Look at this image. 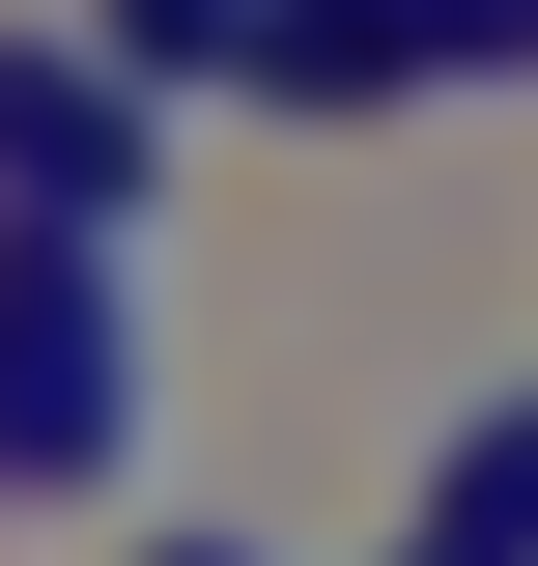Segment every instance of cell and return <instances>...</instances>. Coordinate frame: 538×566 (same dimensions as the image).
<instances>
[{
	"instance_id": "cell-1",
	"label": "cell",
	"mask_w": 538,
	"mask_h": 566,
	"mask_svg": "<svg viewBox=\"0 0 538 566\" xmlns=\"http://www.w3.org/2000/svg\"><path fill=\"white\" fill-rule=\"evenodd\" d=\"M114 453V255H29L0 283V482H85Z\"/></svg>"
},
{
	"instance_id": "cell-2",
	"label": "cell",
	"mask_w": 538,
	"mask_h": 566,
	"mask_svg": "<svg viewBox=\"0 0 538 566\" xmlns=\"http://www.w3.org/2000/svg\"><path fill=\"white\" fill-rule=\"evenodd\" d=\"M283 85H397V57H538V0H283Z\"/></svg>"
},
{
	"instance_id": "cell-3",
	"label": "cell",
	"mask_w": 538,
	"mask_h": 566,
	"mask_svg": "<svg viewBox=\"0 0 538 566\" xmlns=\"http://www.w3.org/2000/svg\"><path fill=\"white\" fill-rule=\"evenodd\" d=\"M0 170L58 199V255H85V227L142 199V114H114V85H58V57H0Z\"/></svg>"
},
{
	"instance_id": "cell-4",
	"label": "cell",
	"mask_w": 538,
	"mask_h": 566,
	"mask_svg": "<svg viewBox=\"0 0 538 566\" xmlns=\"http://www.w3.org/2000/svg\"><path fill=\"white\" fill-rule=\"evenodd\" d=\"M142 29H170V85H199V57H256V0H142Z\"/></svg>"
},
{
	"instance_id": "cell-5",
	"label": "cell",
	"mask_w": 538,
	"mask_h": 566,
	"mask_svg": "<svg viewBox=\"0 0 538 566\" xmlns=\"http://www.w3.org/2000/svg\"><path fill=\"white\" fill-rule=\"evenodd\" d=\"M170 566H227V538H170Z\"/></svg>"
}]
</instances>
